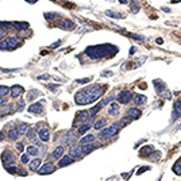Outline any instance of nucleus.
Instances as JSON below:
<instances>
[{
	"mask_svg": "<svg viewBox=\"0 0 181 181\" xmlns=\"http://www.w3.org/2000/svg\"><path fill=\"white\" fill-rule=\"evenodd\" d=\"M103 92H104L103 87L99 84H95V85H90V87H87L80 92H77L74 95V100L77 104H89L92 101L98 100L103 95Z\"/></svg>",
	"mask_w": 181,
	"mask_h": 181,
	"instance_id": "obj_1",
	"label": "nucleus"
},
{
	"mask_svg": "<svg viewBox=\"0 0 181 181\" xmlns=\"http://www.w3.org/2000/svg\"><path fill=\"white\" fill-rule=\"evenodd\" d=\"M116 47L112 45H99V46H89L85 49V54L93 59H100L105 57L115 54Z\"/></svg>",
	"mask_w": 181,
	"mask_h": 181,
	"instance_id": "obj_2",
	"label": "nucleus"
},
{
	"mask_svg": "<svg viewBox=\"0 0 181 181\" xmlns=\"http://www.w3.org/2000/svg\"><path fill=\"white\" fill-rule=\"evenodd\" d=\"M21 43V38L18 35H10L3 41H0V50H10L15 49L18 45Z\"/></svg>",
	"mask_w": 181,
	"mask_h": 181,
	"instance_id": "obj_3",
	"label": "nucleus"
},
{
	"mask_svg": "<svg viewBox=\"0 0 181 181\" xmlns=\"http://www.w3.org/2000/svg\"><path fill=\"white\" fill-rule=\"evenodd\" d=\"M119 129H120V124H119V123H114V124L110 126V127H107V129L101 130L100 134H99V136H100V138H104V139H107V138H111L112 135L118 134Z\"/></svg>",
	"mask_w": 181,
	"mask_h": 181,
	"instance_id": "obj_4",
	"label": "nucleus"
},
{
	"mask_svg": "<svg viewBox=\"0 0 181 181\" xmlns=\"http://www.w3.org/2000/svg\"><path fill=\"white\" fill-rule=\"evenodd\" d=\"M1 160H3V162H4V165H6V166H10V165H14L15 164L16 157H15V154L12 153V151L7 150V151H4V153H3Z\"/></svg>",
	"mask_w": 181,
	"mask_h": 181,
	"instance_id": "obj_5",
	"label": "nucleus"
},
{
	"mask_svg": "<svg viewBox=\"0 0 181 181\" xmlns=\"http://www.w3.org/2000/svg\"><path fill=\"white\" fill-rule=\"evenodd\" d=\"M132 99V92L131 90H122L120 93L118 95V101L122 103V104H127L130 103Z\"/></svg>",
	"mask_w": 181,
	"mask_h": 181,
	"instance_id": "obj_6",
	"label": "nucleus"
},
{
	"mask_svg": "<svg viewBox=\"0 0 181 181\" xmlns=\"http://www.w3.org/2000/svg\"><path fill=\"white\" fill-rule=\"evenodd\" d=\"M54 169H56V166H54L52 162H46V164L43 165L42 168H39L38 172L41 174H49V173H53V172H54Z\"/></svg>",
	"mask_w": 181,
	"mask_h": 181,
	"instance_id": "obj_7",
	"label": "nucleus"
},
{
	"mask_svg": "<svg viewBox=\"0 0 181 181\" xmlns=\"http://www.w3.org/2000/svg\"><path fill=\"white\" fill-rule=\"evenodd\" d=\"M28 112H31V114H42L43 112V107H42V103L38 101V103H34L28 107Z\"/></svg>",
	"mask_w": 181,
	"mask_h": 181,
	"instance_id": "obj_8",
	"label": "nucleus"
},
{
	"mask_svg": "<svg viewBox=\"0 0 181 181\" xmlns=\"http://www.w3.org/2000/svg\"><path fill=\"white\" fill-rule=\"evenodd\" d=\"M81 153H83V151H81L80 145H73L69 150V156L73 157V158H78V157H81Z\"/></svg>",
	"mask_w": 181,
	"mask_h": 181,
	"instance_id": "obj_9",
	"label": "nucleus"
},
{
	"mask_svg": "<svg viewBox=\"0 0 181 181\" xmlns=\"http://www.w3.org/2000/svg\"><path fill=\"white\" fill-rule=\"evenodd\" d=\"M25 93V89H23V87H21V85H14V87L11 88V96L12 98H19L21 95Z\"/></svg>",
	"mask_w": 181,
	"mask_h": 181,
	"instance_id": "obj_10",
	"label": "nucleus"
},
{
	"mask_svg": "<svg viewBox=\"0 0 181 181\" xmlns=\"http://www.w3.org/2000/svg\"><path fill=\"white\" fill-rule=\"evenodd\" d=\"M88 118H89V112H88V111H83L80 115L76 118V120H74V126H78V124L81 126V124H83V122H85Z\"/></svg>",
	"mask_w": 181,
	"mask_h": 181,
	"instance_id": "obj_11",
	"label": "nucleus"
},
{
	"mask_svg": "<svg viewBox=\"0 0 181 181\" xmlns=\"http://www.w3.org/2000/svg\"><path fill=\"white\" fill-rule=\"evenodd\" d=\"M58 27L59 28H64V30H73L74 25H73V22H70V21H68V19H65V21L58 22Z\"/></svg>",
	"mask_w": 181,
	"mask_h": 181,
	"instance_id": "obj_12",
	"label": "nucleus"
},
{
	"mask_svg": "<svg viewBox=\"0 0 181 181\" xmlns=\"http://www.w3.org/2000/svg\"><path fill=\"white\" fill-rule=\"evenodd\" d=\"M74 161L73 157H70V156H64L61 160L58 161V168H62V166H66V165H69L72 164Z\"/></svg>",
	"mask_w": 181,
	"mask_h": 181,
	"instance_id": "obj_13",
	"label": "nucleus"
},
{
	"mask_svg": "<svg viewBox=\"0 0 181 181\" xmlns=\"http://www.w3.org/2000/svg\"><path fill=\"white\" fill-rule=\"evenodd\" d=\"M39 139H41L42 142H47V141L50 139V132L46 127H43L42 130H39Z\"/></svg>",
	"mask_w": 181,
	"mask_h": 181,
	"instance_id": "obj_14",
	"label": "nucleus"
},
{
	"mask_svg": "<svg viewBox=\"0 0 181 181\" xmlns=\"http://www.w3.org/2000/svg\"><path fill=\"white\" fill-rule=\"evenodd\" d=\"M153 84H154V87H156L157 93H158V95H161L162 92H164V90H166V89H165V84L162 83L161 80H154Z\"/></svg>",
	"mask_w": 181,
	"mask_h": 181,
	"instance_id": "obj_15",
	"label": "nucleus"
},
{
	"mask_svg": "<svg viewBox=\"0 0 181 181\" xmlns=\"http://www.w3.org/2000/svg\"><path fill=\"white\" fill-rule=\"evenodd\" d=\"M127 116H130L131 119H138L141 116V111L136 108H130L129 112H127Z\"/></svg>",
	"mask_w": 181,
	"mask_h": 181,
	"instance_id": "obj_16",
	"label": "nucleus"
},
{
	"mask_svg": "<svg viewBox=\"0 0 181 181\" xmlns=\"http://www.w3.org/2000/svg\"><path fill=\"white\" fill-rule=\"evenodd\" d=\"M145 103H146V96H143V95H135L134 96V104L142 105Z\"/></svg>",
	"mask_w": 181,
	"mask_h": 181,
	"instance_id": "obj_17",
	"label": "nucleus"
},
{
	"mask_svg": "<svg viewBox=\"0 0 181 181\" xmlns=\"http://www.w3.org/2000/svg\"><path fill=\"white\" fill-rule=\"evenodd\" d=\"M119 111H120V108H119V104H116V103H112V104L110 105V111H108V114H110V115L116 116V115L119 114Z\"/></svg>",
	"mask_w": 181,
	"mask_h": 181,
	"instance_id": "obj_18",
	"label": "nucleus"
},
{
	"mask_svg": "<svg viewBox=\"0 0 181 181\" xmlns=\"http://www.w3.org/2000/svg\"><path fill=\"white\" fill-rule=\"evenodd\" d=\"M39 168H41V160H39V158H35L34 161H31V162H30V170L37 172Z\"/></svg>",
	"mask_w": 181,
	"mask_h": 181,
	"instance_id": "obj_19",
	"label": "nucleus"
},
{
	"mask_svg": "<svg viewBox=\"0 0 181 181\" xmlns=\"http://www.w3.org/2000/svg\"><path fill=\"white\" fill-rule=\"evenodd\" d=\"M95 141V136L92 135V134H88V135H85L84 138H81L80 139V145H87V143H90Z\"/></svg>",
	"mask_w": 181,
	"mask_h": 181,
	"instance_id": "obj_20",
	"label": "nucleus"
},
{
	"mask_svg": "<svg viewBox=\"0 0 181 181\" xmlns=\"http://www.w3.org/2000/svg\"><path fill=\"white\" fill-rule=\"evenodd\" d=\"M62 153H64V146H58L52 153V157L53 158H59V157H62Z\"/></svg>",
	"mask_w": 181,
	"mask_h": 181,
	"instance_id": "obj_21",
	"label": "nucleus"
},
{
	"mask_svg": "<svg viewBox=\"0 0 181 181\" xmlns=\"http://www.w3.org/2000/svg\"><path fill=\"white\" fill-rule=\"evenodd\" d=\"M14 28H18V30H26L28 27V23L26 22H16V23H12Z\"/></svg>",
	"mask_w": 181,
	"mask_h": 181,
	"instance_id": "obj_22",
	"label": "nucleus"
},
{
	"mask_svg": "<svg viewBox=\"0 0 181 181\" xmlns=\"http://www.w3.org/2000/svg\"><path fill=\"white\" fill-rule=\"evenodd\" d=\"M19 135H21V134L18 132V129H11L10 132H8V138H10L11 141L18 139V136H19Z\"/></svg>",
	"mask_w": 181,
	"mask_h": 181,
	"instance_id": "obj_23",
	"label": "nucleus"
},
{
	"mask_svg": "<svg viewBox=\"0 0 181 181\" xmlns=\"http://www.w3.org/2000/svg\"><path fill=\"white\" fill-rule=\"evenodd\" d=\"M105 15L110 18H116V19H122V18H124V15L123 14H119V12H114V11H105Z\"/></svg>",
	"mask_w": 181,
	"mask_h": 181,
	"instance_id": "obj_24",
	"label": "nucleus"
},
{
	"mask_svg": "<svg viewBox=\"0 0 181 181\" xmlns=\"http://www.w3.org/2000/svg\"><path fill=\"white\" fill-rule=\"evenodd\" d=\"M8 93H11V88L0 85V98H4V96H7Z\"/></svg>",
	"mask_w": 181,
	"mask_h": 181,
	"instance_id": "obj_25",
	"label": "nucleus"
},
{
	"mask_svg": "<svg viewBox=\"0 0 181 181\" xmlns=\"http://www.w3.org/2000/svg\"><path fill=\"white\" fill-rule=\"evenodd\" d=\"M153 146H146V147H143V149H141V156L142 157H145V156H149L150 153H153Z\"/></svg>",
	"mask_w": 181,
	"mask_h": 181,
	"instance_id": "obj_26",
	"label": "nucleus"
},
{
	"mask_svg": "<svg viewBox=\"0 0 181 181\" xmlns=\"http://www.w3.org/2000/svg\"><path fill=\"white\" fill-rule=\"evenodd\" d=\"M27 130H28L27 123H19V126H18V132L19 134H26Z\"/></svg>",
	"mask_w": 181,
	"mask_h": 181,
	"instance_id": "obj_27",
	"label": "nucleus"
},
{
	"mask_svg": "<svg viewBox=\"0 0 181 181\" xmlns=\"http://www.w3.org/2000/svg\"><path fill=\"white\" fill-rule=\"evenodd\" d=\"M12 112V105H4L1 110H0V114L1 115H8V114H11Z\"/></svg>",
	"mask_w": 181,
	"mask_h": 181,
	"instance_id": "obj_28",
	"label": "nucleus"
},
{
	"mask_svg": "<svg viewBox=\"0 0 181 181\" xmlns=\"http://www.w3.org/2000/svg\"><path fill=\"white\" fill-rule=\"evenodd\" d=\"M174 114L176 115H181V100L174 101Z\"/></svg>",
	"mask_w": 181,
	"mask_h": 181,
	"instance_id": "obj_29",
	"label": "nucleus"
},
{
	"mask_svg": "<svg viewBox=\"0 0 181 181\" xmlns=\"http://www.w3.org/2000/svg\"><path fill=\"white\" fill-rule=\"evenodd\" d=\"M89 129H90V123H87V124H84V126H80V129H78V134H80V135H84V134H85V132H87Z\"/></svg>",
	"mask_w": 181,
	"mask_h": 181,
	"instance_id": "obj_30",
	"label": "nucleus"
},
{
	"mask_svg": "<svg viewBox=\"0 0 181 181\" xmlns=\"http://www.w3.org/2000/svg\"><path fill=\"white\" fill-rule=\"evenodd\" d=\"M74 139V134L72 131L70 132H68V134H66L65 136H64V142L65 143H68V142H72V141Z\"/></svg>",
	"mask_w": 181,
	"mask_h": 181,
	"instance_id": "obj_31",
	"label": "nucleus"
},
{
	"mask_svg": "<svg viewBox=\"0 0 181 181\" xmlns=\"http://www.w3.org/2000/svg\"><path fill=\"white\" fill-rule=\"evenodd\" d=\"M27 153L30 154V156H38V149L35 146H28L27 147Z\"/></svg>",
	"mask_w": 181,
	"mask_h": 181,
	"instance_id": "obj_32",
	"label": "nucleus"
},
{
	"mask_svg": "<svg viewBox=\"0 0 181 181\" xmlns=\"http://www.w3.org/2000/svg\"><path fill=\"white\" fill-rule=\"evenodd\" d=\"M104 124H105V119H99L98 122H96V124H95V129L100 130L101 127H104Z\"/></svg>",
	"mask_w": 181,
	"mask_h": 181,
	"instance_id": "obj_33",
	"label": "nucleus"
},
{
	"mask_svg": "<svg viewBox=\"0 0 181 181\" xmlns=\"http://www.w3.org/2000/svg\"><path fill=\"white\" fill-rule=\"evenodd\" d=\"M26 136H27L28 139H33V138H35V129H28L27 132H26Z\"/></svg>",
	"mask_w": 181,
	"mask_h": 181,
	"instance_id": "obj_34",
	"label": "nucleus"
},
{
	"mask_svg": "<svg viewBox=\"0 0 181 181\" xmlns=\"http://www.w3.org/2000/svg\"><path fill=\"white\" fill-rule=\"evenodd\" d=\"M173 170H174V173L181 174V160L176 162V165H174V168H173Z\"/></svg>",
	"mask_w": 181,
	"mask_h": 181,
	"instance_id": "obj_35",
	"label": "nucleus"
},
{
	"mask_svg": "<svg viewBox=\"0 0 181 181\" xmlns=\"http://www.w3.org/2000/svg\"><path fill=\"white\" fill-rule=\"evenodd\" d=\"M45 16H46V19H49V21H53V19H57L59 15H58V14H53V12H50V14H46Z\"/></svg>",
	"mask_w": 181,
	"mask_h": 181,
	"instance_id": "obj_36",
	"label": "nucleus"
},
{
	"mask_svg": "<svg viewBox=\"0 0 181 181\" xmlns=\"http://www.w3.org/2000/svg\"><path fill=\"white\" fill-rule=\"evenodd\" d=\"M22 162H23V164H28V162H30V154H23V156H22Z\"/></svg>",
	"mask_w": 181,
	"mask_h": 181,
	"instance_id": "obj_37",
	"label": "nucleus"
},
{
	"mask_svg": "<svg viewBox=\"0 0 181 181\" xmlns=\"http://www.w3.org/2000/svg\"><path fill=\"white\" fill-rule=\"evenodd\" d=\"M26 105V100H21L18 104V111H23V107Z\"/></svg>",
	"mask_w": 181,
	"mask_h": 181,
	"instance_id": "obj_38",
	"label": "nucleus"
},
{
	"mask_svg": "<svg viewBox=\"0 0 181 181\" xmlns=\"http://www.w3.org/2000/svg\"><path fill=\"white\" fill-rule=\"evenodd\" d=\"M138 10H139V7H138L135 3H132V6H131V11H132V12H138Z\"/></svg>",
	"mask_w": 181,
	"mask_h": 181,
	"instance_id": "obj_39",
	"label": "nucleus"
},
{
	"mask_svg": "<svg viewBox=\"0 0 181 181\" xmlns=\"http://www.w3.org/2000/svg\"><path fill=\"white\" fill-rule=\"evenodd\" d=\"M77 83L78 84H87V83H89V78H81V80H77Z\"/></svg>",
	"mask_w": 181,
	"mask_h": 181,
	"instance_id": "obj_40",
	"label": "nucleus"
},
{
	"mask_svg": "<svg viewBox=\"0 0 181 181\" xmlns=\"http://www.w3.org/2000/svg\"><path fill=\"white\" fill-rule=\"evenodd\" d=\"M18 173L22 174V176H27V172H26L25 169H18Z\"/></svg>",
	"mask_w": 181,
	"mask_h": 181,
	"instance_id": "obj_41",
	"label": "nucleus"
},
{
	"mask_svg": "<svg viewBox=\"0 0 181 181\" xmlns=\"http://www.w3.org/2000/svg\"><path fill=\"white\" fill-rule=\"evenodd\" d=\"M16 149L19 150V151H22V150H23V143H21V142L16 143Z\"/></svg>",
	"mask_w": 181,
	"mask_h": 181,
	"instance_id": "obj_42",
	"label": "nucleus"
},
{
	"mask_svg": "<svg viewBox=\"0 0 181 181\" xmlns=\"http://www.w3.org/2000/svg\"><path fill=\"white\" fill-rule=\"evenodd\" d=\"M6 138V132L4 131H0V141H3Z\"/></svg>",
	"mask_w": 181,
	"mask_h": 181,
	"instance_id": "obj_43",
	"label": "nucleus"
},
{
	"mask_svg": "<svg viewBox=\"0 0 181 181\" xmlns=\"http://www.w3.org/2000/svg\"><path fill=\"white\" fill-rule=\"evenodd\" d=\"M59 45H61V41H57V42H54V43H53V45H52V47H53V49H54L56 46H59Z\"/></svg>",
	"mask_w": 181,
	"mask_h": 181,
	"instance_id": "obj_44",
	"label": "nucleus"
},
{
	"mask_svg": "<svg viewBox=\"0 0 181 181\" xmlns=\"http://www.w3.org/2000/svg\"><path fill=\"white\" fill-rule=\"evenodd\" d=\"M4 104H6V99L0 98V107H1V105H4Z\"/></svg>",
	"mask_w": 181,
	"mask_h": 181,
	"instance_id": "obj_45",
	"label": "nucleus"
},
{
	"mask_svg": "<svg viewBox=\"0 0 181 181\" xmlns=\"http://www.w3.org/2000/svg\"><path fill=\"white\" fill-rule=\"evenodd\" d=\"M145 170H149V168H142V169H139L138 170V174H141V173H143Z\"/></svg>",
	"mask_w": 181,
	"mask_h": 181,
	"instance_id": "obj_46",
	"label": "nucleus"
},
{
	"mask_svg": "<svg viewBox=\"0 0 181 181\" xmlns=\"http://www.w3.org/2000/svg\"><path fill=\"white\" fill-rule=\"evenodd\" d=\"M1 37H4V30L0 27V39H1Z\"/></svg>",
	"mask_w": 181,
	"mask_h": 181,
	"instance_id": "obj_47",
	"label": "nucleus"
},
{
	"mask_svg": "<svg viewBox=\"0 0 181 181\" xmlns=\"http://www.w3.org/2000/svg\"><path fill=\"white\" fill-rule=\"evenodd\" d=\"M110 74H112V72H104V73H103V76H110Z\"/></svg>",
	"mask_w": 181,
	"mask_h": 181,
	"instance_id": "obj_48",
	"label": "nucleus"
},
{
	"mask_svg": "<svg viewBox=\"0 0 181 181\" xmlns=\"http://www.w3.org/2000/svg\"><path fill=\"white\" fill-rule=\"evenodd\" d=\"M162 10H164L165 12H169V11H170V10H169V8H166V7H162Z\"/></svg>",
	"mask_w": 181,
	"mask_h": 181,
	"instance_id": "obj_49",
	"label": "nucleus"
},
{
	"mask_svg": "<svg viewBox=\"0 0 181 181\" xmlns=\"http://www.w3.org/2000/svg\"><path fill=\"white\" fill-rule=\"evenodd\" d=\"M26 1H28V3H37V0H26Z\"/></svg>",
	"mask_w": 181,
	"mask_h": 181,
	"instance_id": "obj_50",
	"label": "nucleus"
},
{
	"mask_svg": "<svg viewBox=\"0 0 181 181\" xmlns=\"http://www.w3.org/2000/svg\"><path fill=\"white\" fill-rule=\"evenodd\" d=\"M162 42H164V41H162V39H157V43H160V45H161V43H162Z\"/></svg>",
	"mask_w": 181,
	"mask_h": 181,
	"instance_id": "obj_51",
	"label": "nucleus"
},
{
	"mask_svg": "<svg viewBox=\"0 0 181 181\" xmlns=\"http://www.w3.org/2000/svg\"><path fill=\"white\" fill-rule=\"evenodd\" d=\"M119 1H120V3H123V4L127 3V0H119Z\"/></svg>",
	"mask_w": 181,
	"mask_h": 181,
	"instance_id": "obj_52",
	"label": "nucleus"
}]
</instances>
